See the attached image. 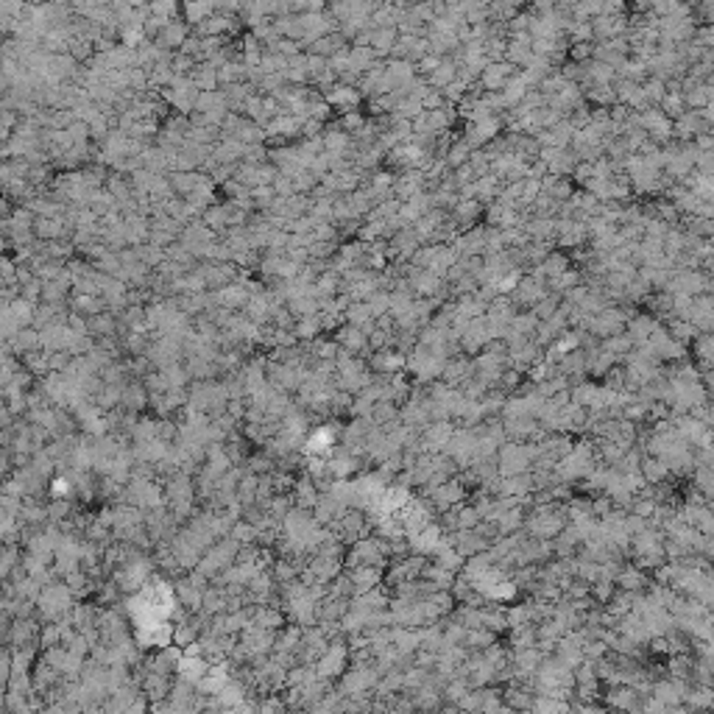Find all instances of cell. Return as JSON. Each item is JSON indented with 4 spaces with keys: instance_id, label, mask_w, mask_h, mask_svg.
<instances>
[{
    "instance_id": "5b68a950",
    "label": "cell",
    "mask_w": 714,
    "mask_h": 714,
    "mask_svg": "<svg viewBox=\"0 0 714 714\" xmlns=\"http://www.w3.org/2000/svg\"><path fill=\"white\" fill-rule=\"evenodd\" d=\"M405 355L402 352H396V349H388V346H383V349H374V355L368 357V368L374 371V374H396L399 368H405Z\"/></svg>"
},
{
    "instance_id": "9a60e30c",
    "label": "cell",
    "mask_w": 714,
    "mask_h": 714,
    "mask_svg": "<svg viewBox=\"0 0 714 714\" xmlns=\"http://www.w3.org/2000/svg\"><path fill=\"white\" fill-rule=\"evenodd\" d=\"M606 352H611L617 360L622 357V355H628L634 349V344H631V338H628V335H622V332H614V335H608V338L600 344Z\"/></svg>"
},
{
    "instance_id": "52a82bcc",
    "label": "cell",
    "mask_w": 714,
    "mask_h": 714,
    "mask_svg": "<svg viewBox=\"0 0 714 714\" xmlns=\"http://www.w3.org/2000/svg\"><path fill=\"white\" fill-rule=\"evenodd\" d=\"M639 698H642V695H639L634 687H628V684H614V687L608 689V695H606V703H608L611 709H628V711H636V709H642Z\"/></svg>"
},
{
    "instance_id": "e0dca14e",
    "label": "cell",
    "mask_w": 714,
    "mask_h": 714,
    "mask_svg": "<svg viewBox=\"0 0 714 714\" xmlns=\"http://www.w3.org/2000/svg\"><path fill=\"white\" fill-rule=\"evenodd\" d=\"M669 338H676L678 344H689V341H695L698 338V329L689 324V321H678V324H673V335H669Z\"/></svg>"
},
{
    "instance_id": "7c38bea8",
    "label": "cell",
    "mask_w": 714,
    "mask_h": 714,
    "mask_svg": "<svg viewBox=\"0 0 714 714\" xmlns=\"http://www.w3.org/2000/svg\"><path fill=\"white\" fill-rule=\"evenodd\" d=\"M293 497V502H296L299 508H313L316 505V499H318V488H316V483L310 480V477H305V480H299L296 483V491L290 494Z\"/></svg>"
},
{
    "instance_id": "5bb4252c",
    "label": "cell",
    "mask_w": 714,
    "mask_h": 714,
    "mask_svg": "<svg viewBox=\"0 0 714 714\" xmlns=\"http://www.w3.org/2000/svg\"><path fill=\"white\" fill-rule=\"evenodd\" d=\"M452 511H455V522H457V527H475L477 522H480V514H477V508L472 505V502H457V505H452Z\"/></svg>"
},
{
    "instance_id": "4fadbf2b",
    "label": "cell",
    "mask_w": 714,
    "mask_h": 714,
    "mask_svg": "<svg viewBox=\"0 0 714 714\" xmlns=\"http://www.w3.org/2000/svg\"><path fill=\"white\" fill-rule=\"evenodd\" d=\"M653 329H656V321H650L647 316H642V318L631 321V326H628V338H631L634 346H642V344L650 341V332H653Z\"/></svg>"
},
{
    "instance_id": "9c48e42d",
    "label": "cell",
    "mask_w": 714,
    "mask_h": 714,
    "mask_svg": "<svg viewBox=\"0 0 714 714\" xmlns=\"http://www.w3.org/2000/svg\"><path fill=\"white\" fill-rule=\"evenodd\" d=\"M338 344H341V349H346V352H352V355H357V352H368V338H366V332L360 329V326H355V324H349V326H344L341 332H338Z\"/></svg>"
},
{
    "instance_id": "7a4b0ae2",
    "label": "cell",
    "mask_w": 714,
    "mask_h": 714,
    "mask_svg": "<svg viewBox=\"0 0 714 714\" xmlns=\"http://www.w3.org/2000/svg\"><path fill=\"white\" fill-rule=\"evenodd\" d=\"M73 606V589L67 583H51L45 586V592L39 595V611L48 619H59L70 611Z\"/></svg>"
},
{
    "instance_id": "ba28073f",
    "label": "cell",
    "mask_w": 714,
    "mask_h": 714,
    "mask_svg": "<svg viewBox=\"0 0 714 714\" xmlns=\"http://www.w3.org/2000/svg\"><path fill=\"white\" fill-rule=\"evenodd\" d=\"M346 575L352 580L355 595L368 592V589H374V586L383 583V569L380 567H355V569H346Z\"/></svg>"
},
{
    "instance_id": "d6986e66",
    "label": "cell",
    "mask_w": 714,
    "mask_h": 714,
    "mask_svg": "<svg viewBox=\"0 0 714 714\" xmlns=\"http://www.w3.org/2000/svg\"><path fill=\"white\" fill-rule=\"evenodd\" d=\"M556 313V302L550 299V302H541V305H536V310H533V316L536 318H550Z\"/></svg>"
},
{
    "instance_id": "30bf717a",
    "label": "cell",
    "mask_w": 714,
    "mask_h": 714,
    "mask_svg": "<svg viewBox=\"0 0 714 714\" xmlns=\"http://www.w3.org/2000/svg\"><path fill=\"white\" fill-rule=\"evenodd\" d=\"M639 472H642L645 483H650V486H656V483H667V480H669V469H667V464H664L661 457H656V455H645V457H642Z\"/></svg>"
},
{
    "instance_id": "2e32d148",
    "label": "cell",
    "mask_w": 714,
    "mask_h": 714,
    "mask_svg": "<svg viewBox=\"0 0 714 714\" xmlns=\"http://www.w3.org/2000/svg\"><path fill=\"white\" fill-rule=\"evenodd\" d=\"M371 418H374L377 425H385V422H394V418H399V405H396V402H391V399H383V402H374Z\"/></svg>"
},
{
    "instance_id": "ac0fdd59",
    "label": "cell",
    "mask_w": 714,
    "mask_h": 714,
    "mask_svg": "<svg viewBox=\"0 0 714 714\" xmlns=\"http://www.w3.org/2000/svg\"><path fill=\"white\" fill-rule=\"evenodd\" d=\"M318 332H321V321H318L316 316H307V318L296 326V335H302V338H316Z\"/></svg>"
},
{
    "instance_id": "6da1fadb",
    "label": "cell",
    "mask_w": 714,
    "mask_h": 714,
    "mask_svg": "<svg viewBox=\"0 0 714 714\" xmlns=\"http://www.w3.org/2000/svg\"><path fill=\"white\" fill-rule=\"evenodd\" d=\"M346 664H349V645H346V639H332L326 645V650L316 658L313 667H316V676L332 681V678H341Z\"/></svg>"
},
{
    "instance_id": "277c9868",
    "label": "cell",
    "mask_w": 714,
    "mask_h": 714,
    "mask_svg": "<svg viewBox=\"0 0 714 714\" xmlns=\"http://www.w3.org/2000/svg\"><path fill=\"white\" fill-rule=\"evenodd\" d=\"M452 430H455L452 418H436V422H430L422 430V449L425 452H441V447L449 441Z\"/></svg>"
},
{
    "instance_id": "8992f818",
    "label": "cell",
    "mask_w": 714,
    "mask_h": 714,
    "mask_svg": "<svg viewBox=\"0 0 714 714\" xmlns=\"http://www.w3.org/2000/svg\"><path fill=\"white\" fill-rule=\"evenodd\" d=\"M614 583H617V589H625V592H645L650 580H647L645 569H639L636 564H622L614 575Z\"/></svg>"
},
{
    "instance_id": "3957f363",
    "label": "cell",
    "mask_w": 714,
    "mask_h": 714,
    "mask_svg": "<svg viewBox=\"0 0 714 714\" xmlns=\"http://www.w3.org/2000/svg\"><path fill=\"white\" fill-rule=\"evenodd\" d=\"M472 374H475V363H472L469 357H457V355H455V357H447L438 380L447 383V385H452V388H460Z\"/></svg>"
},
{
    "instance_id": "8fae6325",
    "label": "cell",
    "mask_w": 714,
    "mask_h": 714,
    "mask_svg": "<svg viewBox=\"0 0 714 714\" xmlns=\"http://www.w3.org/2000/svg\"><path fill=\"white\" fill-rule=\"evenodd\" d=\"M120 405H123L126 410H132V413L143 410V407L148 405V391H145V385H143V383H126V385H123Z\"/></svg>"
}]
</instances>
